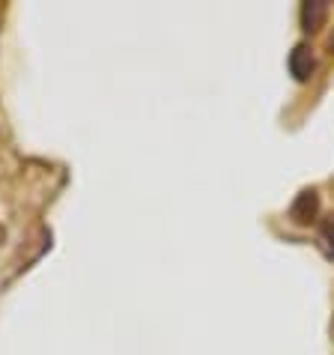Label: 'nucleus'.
<instances>
[{
  "label": "nucleus",
  "mask_w": 334,
  "mask_h": 355,
  "mask_svg": "<svg viewBox=\"0 0 334 355\" xmlns=\"http://www.w3.org/2000/svg\"><path fill=\"white\" fill-rule=\"evenodd\" d=\"M290 69H292V75H296L299 81H308V78H310V72H313V57H310V51L304 45H299L296 51L290 54Z\"/></svg>",
  "instance_id": "obj_1"
},
{
  "label": "nucleus",
  "mask_w": 334,
  "mask_h": 355,
  "mask_svg": "<svg viewBox=\"0 0 334 355\" xmlns=\"http://www.w3.org/2000/svg\"><path fill=\"white\" fill-rule=\"evenodd\" d=\"M313 212H317V194H313V191H304V194L299 197V203L292 206V218L304 224V221L313 218Z\"/></svg>",
  "instance_id": "obj_2"
},
{
  "label": "nucleus",
  "mask_w": 334,
  "mask_h": 355,
  "mask_svg": "<svg viewBox=\"0 0 334 355\" xmlns=\"http://www.w3.org/2000/svg\"><path fill=\"white\" fill-rule=\"evenodd\" d=\"M326 3H304L301 9V21H304V31H317L322 24V18H326Z\"/></svg>",
  "instance_id": "obj_3"
},
{
  "label": "nucleus",
  "mask_w": 334,
  "mask_h": 355,
  "mask_svg": "<svg viewBox=\"0 0 334 355\" xmlns=\"http://www.w3.org/2000/svg\"><path fill=\"white\" fill-rule=\"evenodd\" d=\"M322 239H326L328 251L334 254V218H331V221H326V227H322Z\"/></svg>",
  "instance_id": "obj_4"
},
{
  "label": "nucleus",
  "mask_w": 334,
  "mask_h": 355,
  "mask_svg": "<svg viewBox=\"0 0 334 355\" xmlns=\"http://www.w3.org/2000/svg\"><path fill=\"white\" fill-rule=\"evenodd\" d=\"M331 51H334V39H331Z\"/></svg>",
  "instance_id": "obj_5"
}]
</instances>
